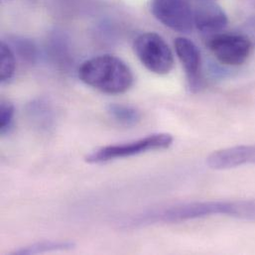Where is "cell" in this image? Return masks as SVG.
<instances>
[{"mask_svg": "<svg viewBox=\"0 0 255 255\" xmlns=\"http://www.w3.org/2000/svg\"><path fill=\"white\" fill-rule=\"evenodd\" d=\"M219 215L255 222V199L193 202L160 207L139 214L127 224L128 227L136 228L154 224L183 223Z\"/></svg>", "mask_w": 255, "mask_h": 255, "instance_id": "cell-1", "label": "cell"}, {"mask_svg": "<svg viewBox=\"0 0 255 255\" xmlns=\"http://www.w3.org/2000/svg\"><path fill=\"white\" fill-rule=\"evenodd\" d=\"M79 77L86 85L109 95L127 93L134 82L128 65L112 55L95 57L83 63Z\"/></svg>", "mask_w": 255, "mask_h": 255, "instance_id": "cell-2", "label": "cell"}, {"mask_svg": "<svg viewBox=\"0 0 255 255\" xmlns=\"http://www.w3.org/2000/svg\"><path fill=\"white\" fill-rule=\"evenodd\" d=\"M174 142L169 133H155L124 144L110 145L99 148L87 155L85 160L90 164H101L116 159L128 158L150 151L168 149Z\"/></svg>", "mask_w": 255, "mask_h": 255, "instance_id": "cell-3", "label": "cell"}, {"mask_svg": "<svg viewBox=\"0 0 255 255\" xmlns=\"http://www.w3.org/2000/svg\"><path fill=\"white\" fill-rule=\"evenodd\" d=\"M133 50L142 65L157 75H167L174 67V55L166 41L158 34L147 32L139 35Z\"/></svg>", "mask_w": 255, "mask_h": 255, "instance_id": "cell-4", "label": "cell"}, {"mask_svg": "<svg viewBox=\"0 0 255 255\" xmlns=\"http://www.w3.org/2000/svg\"><path fill=\"white\" fill-rule=\"evenodd\" d=\"M207 46L219 62L227 66H241L248 61L255 48L242 33H218L212 35Z\"/></svg>", "mask_w": 255, "mask_h": 255, "instance_id": "cell-5", "label": "cell"}, {"mask_svg": "<svg viewBox=\"0 0 255 255\" xmlns=\"http://www.w3.org/2000/svg\"><path fill=\"white\" fill-rule=\"evenodd\" d=\"M151 11L158 21L176 32L188 33L195 27L189 0H152Z\"/></svg>", "mask_w": 255, "mask_h": 255, "instance_id": "cell-6", "label": "cell"}, {"mask_svg": "<svg viewBox=\"0 0 255 255\" xmlns=\"http://www.w3.org/2000/svg\"><path fill=\"white\" fill-rule=\"evenodd\" d=\"M207 164L214 170H229L255 164V144L217 150L207 158Z\"/></svg>", "mask_w": 255, "mask_h": 255, "instance_id": "cell-7", "label": "cell"}, {"mask_svg": "<svg viewBox=\"0 0 255 255\" xmlns=\"http://www.w3.org/2000/svg\"><path fill=\"white\" fill-rule=\"evenodd\" d=\"M175 50L187 74L189 87L196 92L201 87V53L197 45L188 38L179 37L175 40Z\"/></svg>", "mask_w": 255, "mask_h": 255, "instance_id": "cell-8", "label": "cell"}, {"mask_svg": "<svg viewBox=\"0 0 255 255\" xmlns=\"http://www.w3.org/2000/svg\"><path fill=\"white\" fill-rule=\"evenodd\" d=\"M229 19L225 10L212 0H205L194 10L195 27L205 34H218L226 29Z\"/></svg>", "mask_w": 255, "mask_h": 255, "instance_id": "cell-9", "label": "cell"}, {"mask_svg": "<svg viewBox=\"0 0 255 255\" xmlns=\"http://www.w3.org/2000/svg\"><path fill=\"white\" fill-rule=\"evenodd\" d=\"M108 113L118 124L125 127H134L141 121V114L138 110L119 104H113L108 107Z\"/></svg>", "mask_w": 255, "mask_h": 255, "instance_id": "cell-10", "label": "cell"}, {"mask_svg": "<svg viewBox=\"0 0 255 255\" xmlns=\"http://www.w3.org/2000/svg\"><path fill=\"white\" fill-rule=\"evenodd\" d=\"M75 247V244L72 242H41L26 248H22L16 251L14 254L20 255H39L45 253L52 252H61V251H69Z\"/></svg>", "mask_w": 255, "mask_h": 255, "instance_id": "cell-11", "label": "cell"}, {"mask_svg": "<svg viewBox=\"0 0 255 255\" xmlns=\"http://www.w3.org/2000/svg\"><path fill=\"white\" fill-rule=\"evenodd\" d=\"M15 56L12 49L2 42L0 45V81L5 83L12 79L15 73Z\"/></svg>", "mask_w": 255, "mask_h": 255, "instance_id": "cell-12", "label": "cell"}, {"mask_svg": "<svg viewBox=\"0 0 255 255\" xmlns=\"http://www.w3.org/2000/svg\"><path fill=\"white\" fill-rule=\"evenodd\" d=\"M14 119V107L8 102H2L0 106V132L5 134L12 127Z\"/></svg>", "mask_w": 255, "mask_h": 255, "instance_id": "cell-13", "label": "cell"}, {"mask_svg": "<svg viewBox=\"0 0 255 255\" xmlns=\"http://www.w3.org/2000/svg\"><path fill=\"white\" fill-rule=\"evenodd\" d=\"M14 46L17 49L21 58H23L27 62H35L37 58V50L32 42L26 39H18L14 42Z\"/></svg>", "mask_w": 255, "mask_h": 255, "instance_id": "cell-14", "label": "cell"}, {"mask_svg": "<svg viewBox=\"0 0 255 255\" xmlns=\"http://www.w3.org/2000/svg\"><path fill=\"white\" fill-rule=\"evenodd\" d=\"M240 33L245 35L255 46V16H252L246 20Z\"/></svg>", "mask_w": 255, "mask_h": 255, "instance_id": "cell-15", "label": "cell"}]
</instances>
